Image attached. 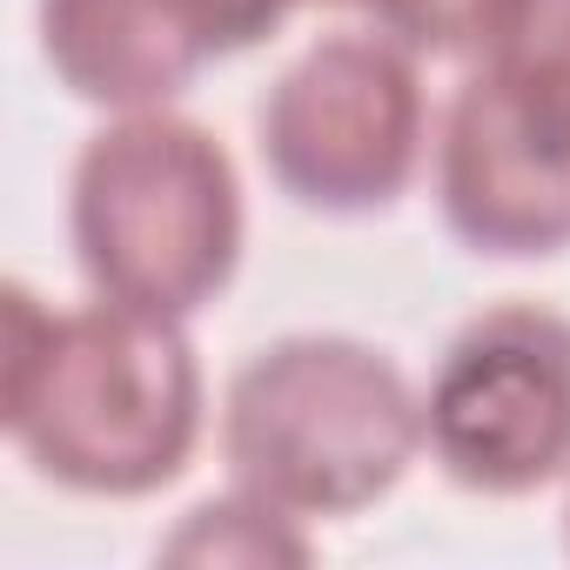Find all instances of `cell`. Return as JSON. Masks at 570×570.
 Masks as SVG:
<instances>
[{
    "mask_svg": "<svg viewBox=\"0 0 570 570\" xmlns=\"http://www.w3.org/2000/svg\"><path fill=\"white\" fill-rule=\"evenodd\" d=\"M0 416L14 450L75 497H155L202 443V363L168 316L121 303L41 309L8 282Z\"/></svg>",
    "mask_w": 570,
    "mask_h": 570,
    "instance_id": "obj_1",
    "label": "cell"
},
{
    "mask_svg": "<svg viewBox=\"0 0 570 570\" xmlns=\"http://www.w3.org/2000/svg\"><path fill=\"white\" fill-rule=\"evenodd\" d=\"M423 450V396L356 336H282L222 396V456L296 523L383 503Z\"/></svg>",
    "mask_w": 570,
    "mask_h": 570,
    "instance_id": "obj_2",
    "label": "cell"
},
{
    "mask_svg": "<svg viewBox=\"0 0 570 570\" xmlns=\"http://www.w3.org/2000/svg\"><path fill=\"white\" fill-rule=\"evenodd\" d=\"M68 235L101 303L188 323L242 262V181L228 148L168 108L88 135L68 181Z\"/></svg>",
    "mask_w": 570,
    "mask_h": 570,
    "instance_id": "obj_3",
    "label": "cell"
},
{
    "mask_svg": "<svg viewBox=\"0 0 570 570\" xmlns=\"http://www.w3.org/2000/svg\"><path fill=\"white\" fill-rule=\"evenodd\" d=\"M430 101L416 55L390 35H330L282 68L255 115L262 168L296 208L376 215L423 168Z\"/></svg>",
    "mask_w": 570,
    "mask_h": 570,
    "instance_id": "obj_4",
    "label": "cell"
},
{
    "mask_svg": "<svg viewBox=\"0 0 570 570\" xmlns=\"http://www.w3.org/2000/svg\"><path fill=\"white\" fill-rule=\"evenodd\" d=\"M423 450L476 497H530L570 476V316L543 303L470 316L423 390Z\"/></svg>",
    "mask_w": 570,
    "mask_h": 570,
    "instance_id": "obj_5",
    "label": "cell"
},
{
    "mask_svg": "<svg viewBox=\"0 0 570 570\" xmlns=\"http://www.w3.org/2000/svg\"><path fill=\"white\" fill-rule=\"evenodd\" d=\"M436 202L476 255H557L570 248V148L543 141L476 68L443 108Z\"/></svg>",
    "mask_w": 570,
    "mask_h": 570,
    "instance_id": "obj_6",
    "label": "cell"
},
{
    "mask_svg": "<svg viewBox=\"0 0 570 570\" xmlns=\"http://www.w3.org/2000/svg\"><path fill=\"white\" fill-rule=\"evenodd\" d=\"M41 55L75 101L115 115L168 108L215 61L188 0H41Z\"/></svg>",
    "mask_w": 570,
    "mask_h": 570,
    "instance_id": "obj_7",
    "label": "cell"
},
{
    "mask_svg": "<svg viewBox=\"0 0 570 570\" xmlns=\"http://www.w3.org/2000/svg\"><path fill=\"white\" fill-rule=\"evenodd\" d=\"M476 68L543 141L570 148V0H523L517 28Z\"/></svg>",
    "mask_w": 570,
    "mask_h": 570,
    "instance_id": "obj_8",
    "label": "cell"
},
{
    "mask_svg": "<svg viewBox=\"0 0 570 570\" xmlns=\"http://www.w3.org/2000/svg\"><path fill=\"white\" fill-rule=\"evenodd\" d=\"M161 557L175 563H303L309 537L296 530L289 510H275L268 497L235 483V497L195 503L188 523L161 543Z\"/></svg>",
    "mask_w": 570,
    "mask_h": 570,
    "instance_id": "obj_9",
    "label": "cell"
},
{
    "mask_svg": "<svg viewBox=\"0 0 570 570\" xmlns=\"http://www.w3.org/2000/svg\"><path fill=\"white\" fill-rule=\"evenodd\" d=\"M350 8L410 55L483 61L523 14V0H350Z\"/></svg>",
    "mask_w": 570,
    "mask_h": 570,
    "instance_id": "obj_10",
    "label": "cell"
},
{
    "mask_svg": "<svg viewBox=\"0 0 570 570\" xmlns=\"http://www.w3.org/2000/svg\"><path fill=\"white\" fill-rule=\"evenodd\" d=\"M309 0H188V14L202 21L215 55H242L255 41H268L289 14H303Z\"/></svg>",
    "mask_w": 570,
    "mask_h": 570,
    "instance_id": "obj_11",
    "label": "cell"
},
{
    "mask_svg": "<svg viewBox=\"0 0 570 570\" xmlns=\"http://www.w3.org/2000/svg\"><path fill=\"white\" fill-rule=\"evenodd\" d=\"M563 543H570V510H563Z\"/></svg>",
    "mask_w": 570,
    "mask_h": 570,
    "instance_id": "obj_12",
    "label": "cell"
}]
</instances>
